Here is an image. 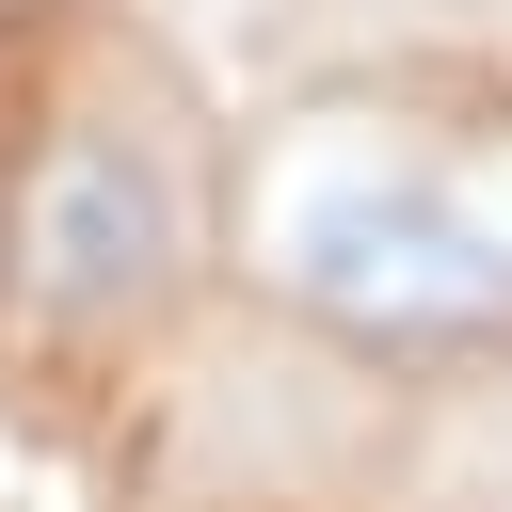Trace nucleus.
<instances>
[{
  "instance_id": "nucleus-2",
  "label": "nucleus",
  "mask_w": 512,
  "mask_h": 512,
  "mask_svg": "<svg viewBox=\"0 0 512 512\" xmlns=\"http://www.w3.org/2000/svg\"><path fill=\"white\" fill-rule=\"evenodd\" d=\"M0 288L48 320V336H128L192 288V160L160 128H64L32 176H16V224H0Z\"/></svg>"
},
{
  "instance_id": "nucleus-1",
  "label": "nucleus",
  "mask_w": 512,
  "mask_h": 512,
  "mask_svg": "<svg viewBox=\"0 0 512 512\" xmlns=\"http://www.w3.org/2000/svg\"><path fill=\"white\" fill-rule=\"evenodd\" d=\"M272 288L368 352H480L512 336V208L432 160H336L272 208Z\"/></svg>"
}]
</instances>
